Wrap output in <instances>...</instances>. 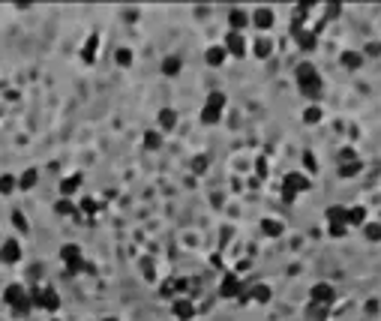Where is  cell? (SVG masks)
<instances>
[{"mask_svg": "<svg viewBox=\"0 0 381 321\" xmlns=\"http://www.w3.org/2000/svg\"><path fill=\"white\" fill-rule=\"evenodd\" d=\"M297 87H300L303 97H321L324 81H321V75H318V69L312 63H300L297 66Z\"/></svg>", "mask_w": 381, "mask_h": 321, "instance_id": "obj_1", "label": "cell"}, {"mask_svg": "<svg viewBox=\"0 0 381 321\" xmlns=\"http://www.w3.org/2000/svg\"><path fill=\"white\" fill-rule=\"evenodd\" d=\"M223 108H225V93H210L204 99V108H201V123H207V126L219 123Z\"/></svg>", "mask_w": 381, "mask_h": 321, "instance_id": "obj_2", "label": "cell"}, {"mask_svg": "<svg viewBox=\"0 0 381 321\" xmlns=\"http://www.w3.org/2000/svg\"><path fill=\"white\" fill-rule=\"evenodd\" d=\"M282 195H285V201H294L300 192H306L312 183H309V177L306 174H297V171H291V174H285V180H282Z\"/></svg>", "mask_w": 381, "mask_h": 321, "instance_id": "obj_3", "label": "cell"}, {"mask_svg": "<svg viewBox=\"0 0 381 321\" xmlns=\"http://www.w3.org/2000/svg\"><path fill=\"white\" fill-rule=\"evenodd\" d=\"M30 306H39V309L54 312V309H60V297H57L54 288H36L30 294Z\"/></svg>", "mask_w": 381, "mask_h": 321, "instance_id": "obj_4", "label": "cell"}, {"mask_svg": "<svg viewBox=\"0 0 381 321\" xmlns=\"http://www.w3.org/2000/svg\"><path fill=\"white\" fill-rule=\"evenodd\" d=\"M60 258H64L66 270H72V273L84 270V255H81V246H75V243H66L64 249H60Z\"/></svg>", "mask_w": 381, "mask_h": 321, "instance_id": "obj_5", "label": "cell"}, {"mask_svg": "<svg viewBox=\"0 0 381 321\" xmlns=\"http://www.w3.org/2000/svg\"><path fill=\"white\" fill-rule=\"evenodd\" d=\"M333 297H336V291L330 288L327 282H318V285H312V291H309V303H318V306H327V309H330Z\"/></svg>", "mask_w": 381, "mask_h": 321, "instance_id": "obj_6", "label": "cell"}, {"mask_svg": "<svg viewBox=\"0 0 381 321\" xmlns=\"http://www.w3.org/2000/svg\"><path fill=\"white\" fill-rule=\"evenodd\" d=\"M228 54H234V57H243L246 54V39H243V33H234L228 30V36H225V45H223Z\"/></svg>", "mask_w": 381, "mask_h": 321, "instance_id": "obj_7", "label": "cell"}, {"mask_svg": "<svg viewBox=\"0 0 381 321\" xmlns=\"http://www.w3.org/2000/svg\"><path fill=\"white\" fill-rule=\"evenodd\" d=\"M240 294H243V285H240V279H237L234 273H225L223 285H219V297L231 300V297H240Z\"/></svg>", "mask_w": 381, "mask_h": 321, "instance_id": "obj_8", "label": "cell"}, {"mask_svg": "<svg viewBox=\"0 0 381 321\" xmlns=\"http://www.w3.org/2000/svg\"><path fill=\"white\" fill-rule=\"evenodd\" d=\"M18 258H21V243H18L15 237H9V240L0 246V261H3V264H15Z\"/></svg>", "mask_w": 381, "mask_h": 321, "instance_id": "obj_9", "label": "cell"}, {"mask_svg": "<svg viewBox=\"0 0 381 321\" xmlns=\"http://www.w3.org/2000/svg\"><path fill=\"white\" fill-rule=\"evenodd\" d=\"M273 21H276V18H273V9H267V6H258V9L252 12V24L258 27V30H270Z\"/></svg>", "mask_w": 381, "mask_h": 321, "instance_id": "obj_10", "label": "cell"}, {"mask_svg": "<svg viewBox=\"0 0 381 321\" xmlns=\"http://www.w3.org/2000/svg\"><path fill=\"white\" fill-rule=\"evenodd\" d=\"M171 312H174V318H180V321H192V315H195V306H192V300L180 297V300H174Z\"/></svg>", "mask_w": 381, "mask_h": 321, "instance_id": "obj_11", "label": "cell"}, {"mask_svg": "<svg viewBox=\"0 0 381 321\" xmlns=\"http://www.w3.org/2000/svg\"><path fill=\"white\" fill-rule=\"evenodd\" d=\"M327 222L330 225H348V207H342V204L327 207Z\"/></svg>", "mask_w": 381, "mask_h": 321, "instance_id": "obj_12", "label": "cell"}, {"mask_svg": "<svg viewBox=\"0 0 381 321\" xmlns=\"http://www.w3.org/2000/svg\"><path fill=\"white\" fill-rule=\"evenodd\" d=\"M225 57H228V51H225L223 45H213V48H207V51H204V60H207V66H223Z\"/></svg>", "mask_w": 381, "mask_h": 321, "instance_id": "obj_13", "label": "cell"}, {"mask_svg": "<svg viewBox=\"0 0 381 321\" xmlns=\"http://www.w3.org/2000/svg\"><path fill=\"white\" fill-rule=\"evenodd\" d=\"M246 21H249V18H246V12H243V9H231V12H228V24H231V30H234V33H243Z\"/></svg>", "mask_w": 381, "mask_h": 321, "instance_id": "obj_14", "label": "cell"}, {"mask_svg": "<svg viewBox=\"0 0 381 321\" xmlns=\"http://www.w3.org/2000/svg\"><path fill=\"white\" fill-rule=\"evenodd\" d=\"M96 51H99V36L90 33V36H87V45H84V51H81V60H84V63H93Z\"/></svg>", "mask_w": 381, "mask_h": 321, "instance_id": "obj_15", "label": "cell"}, {"mask_svg": "<svg viewBox=\"0 0 381 321\" xmlns=\"http://www.w3.org/2000/svg\"><path fill=\"white\" fill-rule=\"evenodd\" d=\"M78 186H81V174H69V177H64V180H60V195H64V198H69V195L75 192Z\"/></svg>", "mask_w": 381, "mask_h": 321, "instance_id": "obj_16", "label": "cell"}, {"mask_svg": "<svg viewBox=\"0 0 381 321\" xmlns=\"http://www.w3.org/2000/svg\"><path fill=\"white\" fill-rule=\"evenodd\" d=\"M339 63L345 66V69H360V66H363V54H360V51H342Z\"/></svg>", "mask_w": 381, "mask_h": 321, "instance_id": "obj_17", "label": "cell"}, {"mask_svg": "<svg viewBox=\"0 0 381 321\" xmlns=\"http://www.w3.org/2000/svg\"><path fill=\"white\" fill-rule=\"evenodd\" d=\"M252 51H255V57H261V60H264V57H270L273 42H270L267 36H258V39H255V45H252Z\"/></svg>", "mask_w": 381, "mask_h": 321, "instance_id": "obj_18", "label": "cell"}, {"mask_svg": "<svg viewBox=\"0 0 381 321\" xmlns=\"http://www.w3.org/2000/svg\"><path fill=\"white\" fill-rule=\"evenodd\" d=\"M360 168H363V162L360 159L339 162V177H354V174H360Z\"/></svg>", "mask_w": 381, "mask_h": 321, "instance_id": "obj_19", "label": "cell"}, {"mask_svg": "<svg viewBox=\"0 0 381 321\" xmlns=\"http://www.w3.org/2000/svg\"><path fill=\"white\" fill-rule=\"evenodd\" d=\"M159 126L174 129L177 126V111H174V108H162V111H159Z\"/></svg>", "mask_w": 381, "mask_h": 321, "instance_id": "obj_20", "label": "cell"}, {"mask_svg": "<svg viewBox=\"0 0 381 321\" xmlns=\"http://www.w3.org/2000/svg\"><path fill=\"white\" fill-rule=\"evenodd\" d=\"M294 36H297V45H300L303 51L315 48V33H312V30H294Z\"/></svg>", "mask_w": 381, "mask_h": 321, "instance_id": "obj_21", "label": "cell"}, {"mask_svg": "<svg viewBox=\"0 0 381 321\" xmlns=\"http://www.w3.org/2000/svg\"><path fill=\"white\" fill-rule=\"evenodd\" d=\"M261 231H264L267 237H279V234H282V222H279V219H264V222H261Z\"/></svg>", "mask_w": 381, "mask_h": 321, "instance_id": "obj_22", "label": "cell"}, {"mask_svg": "<svg viewBox=\"0 0 381 321\" xmlns=\"http://www.w3.org/2000/svg\"><path fill=\"white\" fill-rule=\"evenodd\" d=\"M366 222V207H348V225H363Z\"/></svg>", "mask_w": 381, "mask_h": 321, "instance_id": "obj_23", "label": "cell"}, {"mask_svg": "<svg viewBox=\"0 0 381 321\" xmlns=\"http://www.w3.org/2000/svg\"><path fill=\"white\" fill-rule=\"evenodd\" d=\"M180 57H174V54H171V57H165V60H162V72H165V75H177V72H180Z\"/></svg>", "mask_w": 381, "mask_h": 321, "instance_id": "obj_24", "label": "cell"}, {"mask_svg": "<svg viewBox=\"0 0 381 321\" xmlns=\"http://www.w3.org/2000/svg\"><path fill=\"white\" fill-rule=\"evenodd\" d=\"M36 177H39V174H36V168H27V171H24V174L18 177V186H21V189H33Z\"/></svg>", "mask_w": 381, "mask_h": 321, "instance_id": "obj_25", "label": "cell"}, {"mask_svg": "<svg viewBox=\"0 0 381 321\" xmlns=\"http://www.w3.org/2000/svg\"><path fill=\"white\" fill-rule=\"evenodd\" d=\"M309 321H324L327 318V306H318V303H309V312H306Z\"/></svg>", "mask_w": 381, "mask_h": 321, "instance_id": "obj_26", "label": "cell"}, {"mask_svg": "<svg viewBox=\"0 0 381 321\" xmlns=\"http://www.w3.org/2000/svg\"><path fill=\"white\" fill-rule=\"evenodd\" d=\"M363 234H366V240L378 243V240H381V222H369L366 228H363Z\"/></svg>", "mask_w": 381, "mask_h": 321, "instance_id": "obj_27", "label": "cell"}, {"mask_svg": "<svg viewBox=\"0 0 381 321\" xmlns=\"http://www.w3.org/2000/svg\"><path fill=\"white\" fill-rule=\"evenodd\" d=\"M207 156H204V153H195V156H192V171H195V174H204V171H207Z\"/></svg>", "mask_w": 381, "mask_h": 321, "instance_id": "obj_28", "label": "cell"}, {"mask_svg": "<svg viewBox=\"0 0 381 321\" xmlns=\"http://www.w3.org/2000/svg\"><path fill=\"white\" fill-rule=\"evenodd\" d=\"M249 297H255L258 303H267V300H270V288H267V285H255V288L249 291Z\"/></svg>", "mask_w": 381, "mask_h": 321, "instance_id": "obj_29", "label": "cell"}, {"mask_svg": "<svg viewBox=\"0 0 381 321\" xmlns=\"http://www.w3.org/2000/svg\"><path fill=\"white\" fill-rule=\"evenodd\" d=\"M15 183H18V180H15L12 174H3V177H0V195H9L15 189Z\"/></svg>", "mask_w": 381, "mask_h": 321, "instance_id": "obj_30", "label": "cell"}, {"mask_svg": "<svg viewBox=\"0 0 381 321\" xmlns=\"http://www.w3.org/2000/svg\"><path fill=\"white\" fill-rule=\"evenodd\" d=\"M321 120V108L318 105H309L306 111H303V123H318Z\"/></svg>", "mask_w": 381, "mask_h": 321, "instance_id": "obj_31", "label": "cell"}, {"mask_svg": "<svg viewBox=\"0 0 381 321\" xmlns=\"http://www.w3.org/2000/svg\"><path fill=\"white\" fill-rule=\"evenodd\" d=\"M54 210H57V213H60V216H69V213H75V204H72V201H69V198H60V201H57V207H54Z\"/></svg>", "mask_w": 381, "mask_h": 321, "instance_id": "obj_32", "label": "cell"}, {"mask_svg": "<svg viewBox=\"0 0 381 321\" xmlns=\"http://www.w3.org/2000/svg\"><path fill=\"white\" fill-rule=\"evenodd\" d=\"M159 144H162L159 132H147V135H144V147H147V150H156Z\"/></svg>", "mask_w": 381, "mask_h": 321, "instance_id": "obj_33", "label": "cell"}, {"mask_svg": "<svg viewBox=\"0 0 381 321\" xmlns=\"http://www.w3.org/2000/svg\"><path fill=\"white\" fill-rule=\"evenodd\" d=\"M117 63H120V66L132 63V51H129V48H117Z\"/></svg>", "mask_w": 381, "mask_h": 321, "instance_id": "obj_34", "label": "cell"}, {"mask_svg": "<svg viewBox=\"0 0 381 321\" xmlns=\"http://www.w3.org/2000/svg\"><path fill=\"white\" fill-rule=\"evenodd\" d=\"M12 222H15V228H18V231H24V234H27V228H30V225H27V219H24V216H21L18 210L12 213Z\"/></svg>", "mask_w": 381, "mask_h": 321, "instance_id": "obj_35", "label": "cell"}, {"mask_svg": "<svg viewBox=\"0 0 381 321\" xmlns=\"http://www.w3.org/2000/svg\"><path fill=\"white\" fill-rule=\"evenodd\" d=\"M81 210H84V213H90V216H93L96 210H99V204H96V198H84V201H81Z\"/></svg>", "mask_w": 381, "mask_h": 321, "instance_id": "obj_36", "label": "cell"}, {"mask_svg": "<svg viewBox=\"0 0 381 321\" xmlns=\"http://www.w3.org/2000/svg\"><path fill=\"white\" fill-rule=\"evenodd\" d=\"M303 165H306V168H309V171H312V174H315V171H318V162H315V156H312V153H309V150H306V153H303Z\"/></svg>", "mask_w": 381, "mask_h": 321, "instance_id": "obj_37", "label": "cell"}, {"mask_svg": "<svg viewBox=\"0 0 381 321\" xmlns=\"http://www.w3.org/2000/svg\"><path fill=\"white\" fill-rule=\"evenodd\" d=\"M330 234L333 237H345V225H330Z\"/></svg>", "mask_w": 381, "mask_h": 321, "instance_id": "obj_38", "label": "cell"}, {"mask_svg": "<svg viewBox=\"0 0 381 321\" xmlns=\"http://www.w3.org/2000/svg\"><path fill=\"white\" fill-rule=\"evenodd\" d=\"M258 174H264V177H267V162H264V159H258Z\"/></svg>", "mask_w": 381, "mask_h": 321, "instance_id": "obj_39", "label": "cell"}, {"mask_svg": "<svg viewBox=\"0 0 381 321\" xmlns=\"http://www.w3.org/2000/svg\"><path fill=\"white\" fill-rule=\"evenodd\" d=\"M105 321H117V318H105Z\"/></svg>", "mask_w": 381, "mask_h": 321, "instance_id": "obj_40", "label": "cell"}, {"mask_svg": "<svg viewBox=\"0 0 381 321\" xmlns=\"http://www.w3.org/2000/svg\"><path fill=\"white\" fill-rule=\"evenodd\" d=\"M54 321H57V318H54Z\"/></svg>", "mask_w": 381, "mask_h": 321, "instance_id": "obj_41", "label": "cell"}]
</instances>
